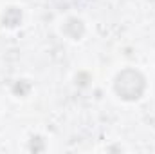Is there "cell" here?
<instances>
[{
  "instance_id": "obj_1",
  "label": "cell",
  "mask_w": 155,
  "mask_h": 154,
  "mask_svg": "<svg viewBox=\"0 0 155 154\" xmlns=\"http://www.w3.org/2000/svg\"><path fill=\"white\" fill-rule=\"evenodd\" d=\"M144 91V76L139 71L126 69L116 78V93L123 100H137Z\"/></svg>"
},
{
  "instance_id": "obj_2",
  "label": "cell",
  "mask_w": 155,
  "mask_h": 154,
  "mask_svg": "<svg viewBox=\"0 0 155 154\" xmlns=\"http://www.w3.org/2000/svg\"><path fill=\"white\" fill-rule=\"evenodd\" d=\"M20 20H22V13H20L18 9H15V7L7 9V11H5V15H4V24H5V26H9V27L18 26V24H20Z\"/></svg>"
}]
</instances>
